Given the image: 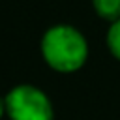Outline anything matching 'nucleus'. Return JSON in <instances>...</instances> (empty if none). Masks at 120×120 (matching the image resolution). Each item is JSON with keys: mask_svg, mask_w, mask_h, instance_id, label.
Instances as JSON below:
<instances>
[{"mask_svg": "<svg viewBox=\"0 0 120 120\" xmlns=\"http://www.w3.org/2000/svg\"><path fill=\"white\" fill-rule=\"evenodd\" d=\"M4 112H6V103H4V99L0 98V118L4 116Z\"/></svg>", "mask_w": 120, "mask_h": 120, "instance_id": "5", "label": "nucleus"}, {"mask_svg": "<svg viewBox=\"0 0 120 120\" xmlns=\"http://www.w3.org/2000/svg\"><path fill=\"white\" fill-rule=\"evenodd\" d=\"M92 6L94 11L109 22L120 19V0H92Z\"/></svg>", "mask_w": 120, "mask_h": 120, "instance_id": "3", "label": "nucleus"}, {"mask_svg": "<svg viewBox=\"0 0 120 120\" xmlns=\"http://www.w3.org/2000/svg\"><path fill=\"white\" fill-rule=\"evenodd\" d=\"M41 54L51 69L73 73L84 66L88 58V43L75 26L54 24L41 38Z\"/></svg>", "mask_w": 120, "mask_h": 120, "instance_id": "1", "label": "nucleus"}, {"mask_svg": "<svg viewBox=\"0 0 120 120\" xmlns=\"http://www.w3.org/2000/svg\"><path fill=\"white\" fill-rule=\"evenodd\" d=\"M11 120H52V103L43 90L32 84H17L4 98Z\"/></svg>", "mask_w": 120, "mask_h": 120, "instance_id": "2", "label": "nucleus"}, {"mask_svg": "<svg viewBox=\"0 0 120 120\" xmlns=\"http://www.w3.org/2000/svg\"><path fill=\"white\" fill-rule=\"evenodd\" d=\"M107 47H109L111 54L120 60V19L111 22V26L107 30Z\"/></svg>", "mask_w": 120, "mask_h": 120, "instance_id": "4", "label": "nucleus"}]
</instances>
